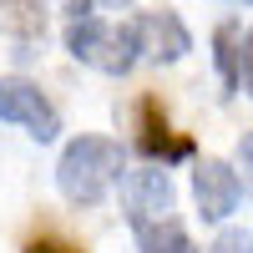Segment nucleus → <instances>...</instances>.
Listing matches in <instances>:
<instances>
[{
	"instance_id": "nucleus-1",
	"label": "nucleus",
	"mask_w": 253,
	"mask_h": 253,
	"mask_svg": "<svg viewBox=\"0 0 253 253\" xmlns=\"http://www.w3.org/2000/svg\"><path fill=\"white\" fill-rule=\"evenodd\" d=\"M122 142L112 137H76L66 142V152L56 162V187L61 198L76 203V208H96L101 198L122 182Z\"/></svg>"
},
{
	"instance_id": "nucleus-2",
	"label": "nucleus",
	"mask_w": 253,
	"mask_h": 253,
	"mask_svg": "<svg viewBox=\"0 0 253 253\" xmlns=\"http://www.w3.org/2000/svg\"><path fill=\"white\" fill-rule=\"evenodd\" d=\"M66 51L81 61V66H96V71H107V76H126L137 66V36H132V20L126 26H107V20H71L66 26Z\"/></svg>"
},
{
	"instance_id": "nucleus-3",
	"label": "nucleus",
	"mask_w": 253,
	"mask_h": 253,
	"mask_svg": "<svg viewBox=\"0 0 253 253\" xmlns=\"http://www.w3.org/2000/svg\"><path fill=\"white\" fill-rule=\"evenodd\" d=\"M172 177H167V167H137V172H122V208H126V223H132V233L152 223H167L172 218Z\"/></svg>"
},
{
	"instance_id": "nucleus-4",
	"label": "nucleus",
	"mask_w": 253,
	"mask_h": 253,
	"mask_svg": "<svg viewBox=\"0 0 253 253\" xmlns=\"http://www.w3.org/2000/svg\"><path fill=\"white\" fill-rule=\"evenodd\" d=\"M0 122L26 126L36 142H56L61 132V112L51 107V96L20 76H0Z\"/></svg>"
},
{
	"instance_id": "nucleus-5",
	"label": "nucleus",
	"mask_w": 253,
	"mask_h": 253,
	"mask_svg": "<svg viewBox=\"0 0 253 253\" xmlns=\"http://www.w3.org/2000/svg\"><path fill=\"white\" fill-rule=\"evenodd\" d=\"M132 36H137V56L157 61V66H172V61H182L187 51H193V36H187V26L172 15V10H147L132 20Z\"/></svg>"
},
{
	"instance_id": "nucleus-6",
	"label": "nucleus",
	"mask_w": 253,
	"mask_h": 253,
	"mask_svg": "<svg viewBox=\"0 0 253 253\" xmlns=\"http://www.w3.org/2000/svg\"><path fill=\"white\" fill-rule=\"evenodd\" d=\"M193 198H198V213H203V223H223V218L238 208L243 187H238L233 167H228L223 157H203V162L193 167Z\"/></svg>"
},
{
	"instance_id": "nucleus-7",
	"label": "nucleus",
	"mask_w": 253,
	"mask_h": 253,
	"mask_svg": "<svg viewBox=\"0 0 253 253\" xmlns=\"http://www.w3.org/2000/svg\"><path fill=\"white\" fill-rule=\"evenodd\" d=\"M137 152L142 157H162L167 162H182V157H193V142L187 137H172V126H167V112H162V101L157 96H142L137 101Z\"/></svg>"
},
{
	"instance_id": "nucleus-8",
	"label": "nucleus",
	"mask_w": 253,
	"mask_h": 253,
	"mask_svg": "<svg viewBox=\"0 0 253 253\" xmlns=\"http://www.w3.org/2000/svg\"><path fill=\"white\" fill-rule=\"evenodd\" d=\"M0 26L20 41H36L46 36V10H41V0H0Z\"/></svg>"
},
{
	"instance_id": "nucleus-9",
	"label": "nucleus",
	"mask_w": 253,
	"mask_h": 253,
	"mask_svg": "<svg viewBox=\"0 0 253 253\" xmlns=\"http://www.w3.org/2000/svg\"><path fill=\"white\" fill-rule=\"evenodd\" d=\"M137 248H142V253H198V243L182 233V223H177V218L142 228V233H137Z\"/></svg>"
},
{
	"instance_id": "nucleus-10",
	"label": "nucleus",
	"mask_w": 253,
	"mask_h": 253,
	"mask_svg": "<svg viewBox=\"0 0 253 253\" xmlns=\"http://www.w3.org/2000/svg\"><path fill=\"white\" fill-rule=\"evenodd\" d=\"M213 61H218V76H223V91H238V26L223 20L213 31Z\"/></svg>"
},
{
	"instance_id": "nucleus-11",
	"label": "nucleus",
	"mask_w": 253,
	"mask_h": 253,
	"mask_svg": "<svg viewBox=\"0 0 253 253\" xmlns=\"http://www.w3.org/2000/svg\"><path fill=\"white\" fill-rule=\"evenodd\" d=\"M208 253H253V233H248V228H228V233L213 238Z\"/></svg>"
},
{
	"instance_id": "nucleus-12",
	"label": "nucleus",
	"mask_w": 253,
	"mask_h": 253,
	"mask_svg": "<svg viewBox=\"0 0 253 253\" xmlns=\"http://www.w3.org/2000/svg\"><path fill=\"white\" fill-rule=\"evenodd\" d=\"M233 177H238V187L253 193V132H243V142H238V167H233Z\"/></svg>"
},
{
	"instance_id": "nucleus-13",
	"label": "nucleus",
	"mask_w": 253,
	"mask_h": 253,
	"mask_svg": "<svg viewBox=\"0 0 253 253\" xmlns=\"http://www.w3.org/2000/svg\"><path fill=\"white\" fill-rule=\"evenodd\" d=\"M238 86L253 96V31L238 41Z\"/></svg>"
},
{
	"instance_id": "nucleus-14",
	"label": "nucleus",
	"mask_w": 253,
	"mask_h": 253,
	"mask_svg": "<svg viewBox=\"0 0 253 253\" xmlns=\"http://www.w3.org/2000/svg\"><path fill=\"white\" fill-rule=\"evenodd\" d=\"M26 253H81V248L61 243V238H36V243H26Z\"/></svg>"
},
{
	"instance_id": "nucleus-15",
	"label": "nucleus",
	"mask_w": 253,
	"mask_h": 253,
	"mask_svg": "<svg viewBox=\"0 0 253 253\" xmlns=\"http://www.w3.org/2000/svg\"><path fill=\"white\" fill-rule=\"evenodd\" d=\"M56 5L66 10L71 20H86V15H96V5H91V0H56Z\"/></svg>"
},
{
	"instance_id": "nucleus-16",
	"label": "nucleus",
	"mask_w": 253,
	"mask_h": 253,
	"mask_svg": "<svg viewBox=\"0 0 253 253\" xmlns=\"http://www.w3.org/2000/svg\"><path fill=\"white\" fill-rule=\"evenodd\" d=\"M91 5H101V10H122V5H132V0H91Z\"/></svg>"
},
{
	"instance_id": "nucleus-17",
	"label": "nucleus",
	"mask_w": 253,
	"mask_h": 253,
	"mask_svg": "<svg viewBox=\"0 0 253 253\" xmlns=\"http://www.w3.org/2000/svg\"><path fill=\"white\" fill-rule=\"evenodd\" d=\"M228 5H253V0H228Z\"/></svg>"
}]
</instances>
